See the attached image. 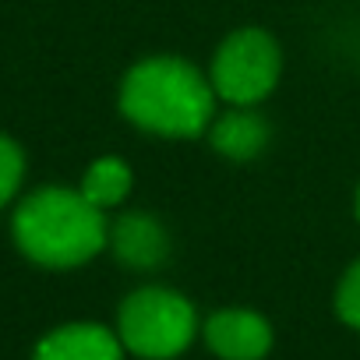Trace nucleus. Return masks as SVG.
<instances>
[{
  "mask_svg": "<svg viewBox=\"0 0 360 360\" xmlns=\"http://www.w3.org/2000/svg\"><path fill=\"white\" fill-rule=\"evenodd\" d=\"M283 75V50L272 39V32L258 25H244L230 32L209 68V82L216 89V99L226 106H258L262 99L272 96Z\"/></svg>",
  "mask_w": 360,
  "mask_h": 360,
  "instance_id": "4",
  "label": "nucleus"
},
{
  "mask_svg": "<svg viewBox=\"0 0 360 360\" xmlns=\"http://www.w3.org/2000/svg\"><path fill=\"white\" fill-rule=\"evenodd\" d=\"M32 360H124V342L106 325L75 321L43 335Z\"/></svg>",
  "mask_w": 360,
  "mask_h": 360,
  "instance_id": "7",
  "label": "nucleus"
},
{
  "mask_svg": "<svg viewBox=\"0 0 360 360\" xmlns=\"http://www.w3.org/2000/svg\"><path fill=\"white\" fill-rule=\"evenodd\" d=\"M131 184H134V176H131V166L120 159V155H103L96 159L85 176H82V195L96 205V209H113L120 205L127 195H131Z\"/></svg>",
  "mask_w": 360,
  "mask_h": 360,
  "instance_id": "9",
  "label": "nucleus"
},
{
  "mask_svg": "<svg viewBox=\"0 0 360 360\" xmlns=\"http://www.w3.org/2000/svg\"><path fill=\"white\" fill-rule=\"evenodd\" d=\"M110 248L127 269H159L169 258V233L148 212H127L110 226Z\"/></svg>",
  "mask_w": 360,
  "mask_h": 360,
  "instance_id": "6",
  "label": "nucleus"
},
{
  "mask_svg": "<svg viewBox=\"0 0 360 360\" xmlns=\"http://www.w3.org/2000/svg\"><path fill=\"white\" fill-rule=\"evenodd\" d=\"M353 216H356V223H360V184H356V195H353Z\"/></svg>",
  "mask_w": 360,
  "mask_h": 360,
  "instance_id": "12",
  "label": "nucleus"
},
{
  "mask_svg": "<svg viewBox=\"0 0 360 360\" xmlns=\"http://www.w3.org/2000/svg\"><path fill=\"white\" fill-rule=\"evenodd\" d=\"M269 138H272V127L262 113H255V106H230L226 113H219L209 124L212 152L223 159H233V162L258 159L265 152Z\"/></svg>",
  "mask_w": 360,
  "mask_h": 360,
  "instance_id": "8",
  "label": "nucleus"
},
{
  "mask_svg": "<svg viewBox=\"0 0 360 360\" xmlns=\"http://www.w3.org/2000/svg\"><path fill=\"white\" fill-rule=\"evenodd\" d=\"M335 314L360 332V258L342 272L339 286H335Z\"/></svg>",
  "mask_w": 360,
  "mask_h": 360,
  "instance_id": "11",
  "label": "nucleus"
},
{
  "mask_svg": "<svg viewBox=\"0 0 360 360\" xmlns=\"http://www.w3.org/2000/svg\"><path fill=\"white\" fill-rule=\"evenodd\" d=\"M205 346L219 360H265L272 349V325L251 307H223L202 325Z\"/></svg>",
  "mask_w": 360,
  "mask_h": 360,
  "instance_id": "5",
  "label": "nucleus"
},
{
  "mask_svg": "<svg viewBox=\"0 0 360 360\" xmlns=\"http://www.w3.org/2000/svg\"><path fill=\"white\" fill-rule=\"evenodd\" d=\"M18 251L46 269H75L92 262L110 244V226L103 209H96L82 191L43 188L32 191L15 212Z\"/></svg>",
  "mask_w": 360,
  "mask_h": 360,
  "instance_id": "2",
  "label": "nucleus"
},
{
  "mask_svg": "<svg viewBox=\"0 0 360 360\" xmlns=\"http://www.w3.org/2000/svg\"><path fill=\"white\" fill-rule=\"evenodd\" d=\"M216 89L191 60L155 53L127 68L117 106L127 124L159 138H198L216 120Z\"/></svg>",
  "mask_w": 360,
  "mask_h": 360,
  "instance_id": "1",
  "label": "nucleus"
},
{
  "mask_svg": "<svg viewBox=\"0 0 360 360\" xmlns=\"http://www.w3.org/2000/svg\"><path fill=\"white\" fill-rule=\"evenodd\" d=\"M22 176H25V155H22L18 141L0 134V209L18 195Z\"/></svg>",
  "mask_w": 360,
  "mask_h": 360,
  "instance_id": "10",
  "label": "nucleus"
},
{
  "mask_svg": "<svg viewBox=\"0 0 360 360\" xmlns=\"http://www.w3.org/2000/svg\"><path fill=\"white\" fill-rule=\"evenodd\" d=\"M198 332L195 304L166 286H141L127 293L117 311V335L127 353L141 360H173L180 356Z\"/></svg>",
  "mask_w": 360,
  "mask_h": 360,
  "instance_id": "3",
  "label": "nucleus"
}]
</instances>
